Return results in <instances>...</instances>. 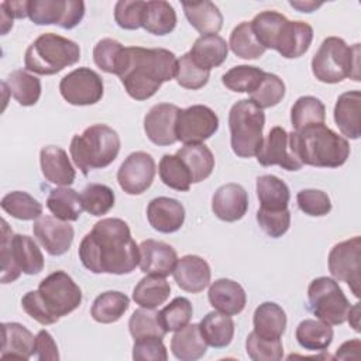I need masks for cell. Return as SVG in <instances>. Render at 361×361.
<instances>
[{
  "label": "cell",
  "mask_w": 361,
  "mask_h": 361,
  "mask_svg": "<svg viewBox=\"0 0 361 361\" xmlns=\"http://www.w3.org/2000/svg\"><path fill=\"white\" fill-rule=\"evenodd\" d=\"M120 137L106 124H93L71 141V157L86 176L93 169L109 166L120 152Z\"/></svg>",
  "instance_id": "obj_5"
},
{
  "label": "cell",
  "mask_w": 361,
  "mask_h": 361,
  "mask_svg": "<svg viewBox=\"0 0 361 361\" xmlns=\"http://www.w3.org/2000/svg\"><path fill=\"white\" fill-rule=\"evenodd\" d=\"M245 351L252 361H279L283 357L281 338L267 340L251 331L245 340Z\"/></svg>",
  "instance_id": "obj_52"
},
{
  "label": "cell",
  "mask_w": 361,
  "mask_h": 361,
  "mask_svg": "<svg viewBox=\"0 0 361 361\" xmlns=\"http://www.w3.org/2000/svg\"><path fill=\"white\" fill-rule=\"evenodd\" d=\"M176 285L186 292L199 293L210 283L212 271L206 259L199 255H185L176 261L173 268Z\"/></svg>",
  "instance_id": "obj_22"
},
{
  "label": "cell",
  "mask_w": 361,
  "mask_h": 361,
  "mask_svg": "<svg viewBox=\"0 0 361 361\" xmlns=\"http://www.w3.org/2000/svg\"><path fill=\"white\" fill-rule=\"evenodd\" d=\"M228 54V44L217 34L200 35L189 51L193 62L202 69L210 71L220 66Z\"/></svg>",
  "instance_id": "obj_28"
},
{
  "label": "cell",
  "mask_w": 361,
  "mask_h": 361,
  "mask_svg": "<svg viewBox=\"0 0 361 361\" xmlns=\"http://www.w3.org/2000/svg\"><path fill=\"white\" fill-rule=\"evenodd\" d=\"M158 313H159V320L164 329L166 330V333L178 331L186 324H189L193 314V307L189 299L178 296Z\"/></svg>",
  "instance_id": "obj_51"
},
{
  "label": "cell",
  "mask_w": 361,
  "mask_h": 361,
  "mask_svg": "<svg viewBox=\"0 0 361 361\" xmlns=\"http://www.w3.org/2000/svg\"><path fill=\"white\" fill-rule=\"evenodd\" d=\"M257 161L262 166L278 165L286 171H299L302 162L298 158L292 133L276 126L272 127L257 152Z\"/></svg>",
  "instance_id": "obj_15"
},
{
  "label": "cell",
  "mask_w": 361,
  "mask_h": 361,
  "mask_svg": "<svg viewBox=\"0 0 361 361\" xmlns=\"http://www.w3.org/2000/svg\"><path fill=\"white\" fill-rule=\"evenodd\" d=\"M207 343L204 341L199 324H186L175 331L171 340V351L180 361H195L206 354Z\"/></svg>",
  "instance_id": "obj_31"
},
{
  "label": "cell",
  "mask_w": 361,
  "mask_h": 361,
  "mask_svg": "<svg viewBox=\"0 0 361 361\" xmlns=\"http://www.w3.org/2000/svg\"><path fill=\"white\" fill-rule=\"evenodd\" d=\"M219 130V117L207 106L193 104L180 109L176 116V140L183 144H202Z\"/></svg>",
  "instance_id": "obj_13"
},
{
  "label": "cell",
  "mask_w": 361,
  "mask_h": 361,
  "mask_svg": "<svg viewBox=\"0 0 361 361\" xmlns=\"http://www.w3.org/2000/svg\"><path fill=\"white\" fill-rule=\"evenodd\" d=\"M212 210L217 219L233 223L244 217L248 210V195L238 183L220 186L212 197Z\"/></svg>",
  "instance_id": "obj_20"
},
{
  "label": "cell",
  "mask_w": 361,
  "mask_h": 361,
  "mask_svg": "<svg viewBox=\"0 0 361 361\" xmlns=\"http://www.w3.org/2000/svg\"><path fill=\"white\" fill-rule=\"evenodd\" d=\"M210 305L220 313L227 316L238 314L244 310L247 303V295L243 286L227 278L216 279L207 292Z\"/></svg>",
  "instance_id": "obj_24"
},
{
  "label": "cell",
  "mask_w": 361,
  "mask_h": 361,
  "mask_svg": "<svg viewBox=\"0 0 361 361\" xmlns=\"http://www.w3.org/2000/svg\"><path fill=\"white\" fill-rule=\"evenodd\" d=\"M35 354L39 361H58V347L54 337L47 330H39L35 336Z\"/></svg>",
  "instance_id": "obj_58"
},
{
  "label": "cell",
  "mask_w": 361,
  "mask_h": 361,
  "mask_svg": "<svg viewBox=\"0 0 361 361\" xmlns=\"http://www.w3.org/2000/svg\"><path fill=\"white\" fill-rule=\"evenodd\" d=\"M265 114L251 100L234 103L228 113V128L233 152L240 158L257 155L262 145Z\"/></svg>",
  "instance_id": "obj_9"
},
{
  "label": "cell",
  "mask_w": 361,
  "mask_h": 361,
  "mask_svg": "<svg viewBox=\"0 0 361 361\" xmlns=\"http://www.w3.org/2000/svg\"><path fill=\"white\" fill-rule=\"evenodd\" d=\"M257 196L262 210H285L290 199L288 185L275 175H262L257 178Z\"/></svg>",
  "instance_id": "obj_34"
},
{
  "label": "cell",
  "mask_w": 361,
  "mask_h": 361,
  "mask_svg": "<svg viewBox=\"0 0 361 361\" xmlns=\"http://www.w3.org/2000/svg\"><path fill=\"white\" fill-rule=\"evenodd\" d=\"M286 20L288 18L283 14H281L275 10L262 11L252 18L251 27L255 34V38L265 49L275 48L278 34Z\"/></svg>",
  "instance_id": "obj_45"
},
{
  "label": "cell",
  "mask_w": 361,
  "mask_h": 361,
  "mask_svg": "<svg viewBox=\"0 0 361 361\" xmlns=\"http://www.w3.org/2000/svg\"><path fill=\"white\" fill-rule=\"evenodd\" d=\"M289 4L293 8L302 11V13H312L313 10L319 8L323 3H316V1H289Z\"/></svg>",
  "instance_id": "obj_60"
},
{
  "label": "cell",
  "mask_w": 361,
  "mask_h": 361,
  "mask_svg": "<svg viewBox=\"0 0 361 361\" xmlns=\"http://www.w3.org/2000/svg\"><path fill=\"white\" fill-rule=\"evenodd\" d=\"M158 172L164 185H166L171 189H175L179 192H188L192 185L190 173L186 165L183 164V161L176 154L175 155L165 154L159 161Z\"/></svg>",
  "instance_id": "obj_46"
},
{
  "label": "cell",
  "mask_w": 361,
  "mask_h": 361,
  "mask_svg": "<svg viewBox=\"0 0 361 361\" xmlns=\"http://www.w3.org/2000/svg\"><path fill=\"white\" fill-rule=\"evenodd\" d=\"M313 39V28L305 21H289L286 20L282 25L275 48L283 58L293 59L299 58L309 49Z\"/></svg>",
  "instance_id": "obj_23"
},
{
  "label": "cell",
  "mask_w": 361,
  "mask_h": 361,
  "mask_svg": "<svg viewBox=\"0 0 361 361\" xmlns=\"http://www.w3.org/2000/svg\"><path fill=\"white\" fill-rule=\"evenodd\" d=\"M147 219L154 230L164 234L175 233L183 226L185 207L176 199L159 196L148 203Z\"/></svg>",
  "instance_id": "obj_21"
},
{
  "label": "cell",
  "mask_w": 361,
  "mask_h": 361,
  "mask_svg": "<svg viewBox=\"0 0 361 361\" xmlns=\"http://www.w3.org/2000/svg\"><path fill=\"white\" fill-rule=\"evenodd\" d=\"M79 259L93 274H131L140 264V245L128 224L116 217L99 220L79 244Z\"/></svg>",
  "instance_id": "obj_1"
},
{
  "label": "cell",
  "mask_w": 361,
  "mask_h": 361,
  "mask_svg": "<svg viewBox=\"0 0 361 361\" xmlns=\"http://www.w3.org/2000/svg\"><path fill=\"white\" fill-rule=\"evenodd\" d=\"M32 233L49 255L58 257L69 251L75 231L73 227L55 216H41L34 221Z\"/></svg>",
  "instance_id": "obj_17"
},
{
  "label": "cell",
  "mask_w": 361,
  "mask_h": 361,
  "mask_svg": "<svg viewBox=\"0 0 361 361\" xmlns=\"http://www.w3.org/2000/svg\"><path fill=\"white\" fill-rule=\"evenodd\" d=\"M171 295V285L164 276L147 275L135 285L133 300L145 309H155L165 303Z\"/></svg>",
  "instance_id": "obj_37"
},
{
  "label": "cell",
  "mask_w": 361,
  "mask_h": 361,
  "mask_svg": "<svg viewBox=\"0 0 361 361\" xmlns=\"http://www.w3.org/2000/svg\"><path fill=\"white\" fill-rule=\"evenodd\" d=\"M228 47L233 54L241 59H257L267 51L255 38L251 21H243L233 28Z\"/></svg>",
  "instance_id": "obj_42"
},
{
  "label": "cell",
  "mask_w": 361,
  "mask_h": 361,
  "mask_svg": "<svg viewBox=\"0 0 361 361\" xmlns=\"http://www.w3.org/2000/svg\"><path fill=\"white\" fill-rule=\"evenodd\" d=\"M257 223L269 237L279 238L289 230L290 213L288 209L278 212L258 209Z\"/></svg>",
  "instance_id": "obj_56"
},
{
  "label": "cell",
  "mask_w": 361,
  "mask_h": 361,
  "mask_svg": "<svg viewBox=\"0 0 361 361\" xmlns=\"http://www.w3.org/2000/svg\"><path fill=\"white\" fill-rule=\"evenodd\" d=\"M185 16L189 24L202 35L217 34L223 27V14L212 1H183Z\"/></svg>",
  "instance_id": "obj_29"
},
{
  "label": "cell",
  "mask_w": 361,
  "mask_h": 361,
  "mask_svg": "<svg viewBox=\"0 0 361 361\" xmlns=\"http://www.w3.org/2000/svg\"><path fill=\"white\" fill-rule=\"evenodd\" d=\"M39 164L44 178L58 186H69L73 183L76 172L63 148L56 145L42 147L39 151Z\"/></svg>",
  "instance_id": "obj_25"
},
{
  "label": "cell",
  "mask_w": 361,
  "mask_h": 361,
  "mask_svg": "<svg viewBox=\"0 0 361 361\" xmlns=\"http://www.w3.org/2000/svg\"><path fill=\"white\" fill-rule=\"evenodd\" d=\"M176 261V251L164 241L148 238L140 244V269L147 275L165 278L173 272Z\"/></svg>",
  "instance_id": "obj_19"
},
{
  "label": "cell",
  "mask_w": 361,
  "mask_h": 361,
  "mask_svg": "<svg viewBox=\"0 0 361 361\" xmlns=\"http://www.w3.org/2000/svg\"><path fill=\"white\" fill-rule=\"evenodd\" d=\"M176 155L186 165L192 183L207 179L214 169V157L204 144H185Z\"/></svg>",
  "instance_id": "obj_33"
},
{
  "label": "cell",
  "mask_w": 361,
  "mask_h": 361,
  "mask_svg": "<svg viewBox=\"0 0 361 361\" xmlns=\"http://www.w3.org/2000/svg\"><path fill=\"white\" fill-rule=\"evenodd\" d=\"M200 333L207 345L214 348L227 347L234 336V322L220 312H209L199 323Z\"/></svg>",
  "instance_id": "obj_36"
},
{
  "label": "cell",
  "mask_w": 361,
  "mask_h": 361,
  "mask_svg": "<svg viewBox=\"0 0 361 361\" xmlns=\"http://www.w3.org/2000/svg\"><path fill=\"white\" fill-rule=\"evenodd\" d=\"M264 75H265V72L257 66L237 65V66H233L231 69H228L221 76V82L231 92L251 94L252 92H255L259 87V85L264 79Z\"/></svg>",
  "instance_id": "obj_43"
},
{
  "label": "cell",
  "mask_w": 361,
  "mask_h": 361,
  "mask_svg": "<svg viewBox=\"0 0 361 361\" xmlns=\"http://www.w3.org/2000/svg\"><path fill=\"white\" fill-rule=\"evenodd\" d=\"M124 48L113 38H103L93 48V61L102 71L118 75Z\"/></svg>",
  "instance_id": "obj_49"
},
{
  "label": "cell",
  "mask_w": 361,
  "mask_h": 361,
  "mask_svg": "<svg viewBox=\"0 0 361 361\" xmlns=\"http://www.w3.org/2000/svg\"><path fill=\"white\" fill-rule=\"evenodd\" d=\"M80 59L79 45L54 32L41 34L25 51V69L37 75H55Z\"/></svg>",
  "instance_id": "obj_7"
},
{
  "label": "cell",
  "mask_w": 361,
  "mask_h": 361,
  "mask_svg": "<svg viewBox=\"0 0 361 361\" xmlns=\"http://www.w3.org/2000/svg\"><path fill=\"white\" fill-rule=\"evenodd\" d=\"M145 1L142 0H120L114 6V20L120 28L137 30L142 24Z\"/></svg>",
  "instance_id": "obj_55"
},
{
  "label": "cell",
  "mask_w": 361,
  "mask_h": 361,
  "mask_svg": "<svg viewBox=\"0 0 361 361\" xmlns=\"http://www.w3.org/2000/svg\"><path fill=\"white\" fill-rule=\"evenodd\" d=\"M312 72L323 83L360 80V44L348 47L343 38L327 37L312 58Z\"/></svg>",
  "instance_id": "obj_6"
},
{
  "label": "cell",
  "mask_w": 361,
  "mask_h": 361,
  "mask_svg": "<svg viewBox=\"0 0 361 361\" xmlns=\"http://www.w3.org/2000/svg\"><path fill=\"white\" fill-rule=\"evenodd\" d=\"M8 93L21 106H34L41 96V82L25 69L13 71L4 80Z\"/></svg>",
  "instance_id": "obj_40"
},
{
  "label": "cell",
  "mask_w": 361,
  "mask_h": 361,
  "mask_svg": "<svg viewBox=\"0 0 361 361\" xmlns=\"http://www.w3.org/2000/svg\"><path fill=\"white\" fill-rule=\"evenodd\" d=\"M176 71L178 59L169 49L126 47L117 76L130 97L147 100L173 79Z\"/></svg>",
  "instance_id": "obj_2"
},
{
  "label": "cell",
  "mask_w": 361,
  "mask_h": 361,
  "mask_svg": "<svg viewBox=\"0 0 361 361\" xmlns=\"http://www.w3.org/2000/svg\"><path fill=\"white\" fill-rule=\"evenodd\" d=\"M254 333L267 340H278L286 329V313L275 302L261 303L252 317Z\"/></svg>",
  "instance_id": "obj_30"
},
{
  "label": "cell",
  "mask_w": 361,
  "mask_h": 361,
  "mask_svg": "<svg viewBox=\"0 0 361 361\" xmlns=\"http://www.w3.org/2000/svg\"><path fill=\"white\" fill-rule=\"evenodd\" d=\"M209 78H210V71H206L197 66L190 58L189 52L183 54L178 59V71H176L175 79L179 86L190 90H197L209 82Z\"/></svg>",
  "instance_id": "obj_53"
},
{
  "label": "cell",
  "mask_w": 361,
  "mask_h": 361,
  "mask_svg": "<svg viewBox=\"0 0 361 361\" xmlns=\"http://www.w3.org/2000/svg\"><path fill=\"white\" fill-rule=\"evenodd\" d=\"M157 168L152 155L144 151L130 154L117 171L120 188L128 195L144 193L154 180Z\"/></svg>",
  "instance_id": "obj_16"
},
{
  "label": "cell",
  "mask_w": 361,
  "mask_h": 361,
  "mask_svg": "<svg viewBox=\"0 0 361 361\" xmlns=\"http://www.w3.org/2000/svg\"><path fill=\"white\" fill-rule=\"evenodd\" d=\"M307 300L310 312L330 326L343 324L351 307L336 279L327 276H319L310 282Z\"/></svg>",
  "instance_id": "obj_10"
},
{
  "label": "cell",
  "mask_w": 361,
  "mask_h": 361,
  "mask_svg": "<svg viewBox=\"0 0 361 361\" xmlns=\"http://www.w3.org/2000/svg\"><path fill=\"white\" fill-rule=\"evenodd\" d=\"M299 209L313 217L326 216L331 210V200L329 195L319 189H302L296 195Z\"/></svg>",
  "instance_id": "obj_54"
},
{
  "label": "cell",
  "mask_w": 361,
  "mask_h": 361,
  "mask_svg": "<svg viewBox=\"0 0 361 361\" xmlns=\"http://www.w3.org/2000/svg\"><path fill=\"white\" fill-rule=\"evenodd\" d=\"M28 17L37 25L56 24L72 30L85 17V3L80 0H30Z\"/></svg>",
  "instance_id": "obj_11"
},
{
  "label": "cell",
  "mask_w": 361,
  "mask_h": 361,
  "mask_svg": "<svg viewBox=\"0 0 361 361\" xmlns=\"http://www.w3.org/2000/svg\"><path fill=\"white\" fill-rule=\"evenodd\" d=\"M295 337L305 350L324 351L333 341V329L322 320L305 319L298 324Z\"/></svg>",
  "instance_id": "obj_39"
},
{
  "label": "cell",
  "mask_w": 361,
  "mask_h": 361,
  "mask_svg": "<svg viewBox=\"0 0 361 361\" xmlns=\"http://www.w3.org/2000/svg\"><path fill=\"white\" fill-rule=\"evenodd\" d=\"M179 107L171 103H158L144 117V131L155 145H172L176 142L175 123Z\"/></svg>",
  "instance_id": "obj_18"
},
{
  "label": "cell",
  "mask_w": 361,
  "mask_h": 361,
  "mask_svg": "<svg viewBox=\"0 0 361 361\" xmlns=\"http://www.w3.org/2000/svg\"><path fill=\"white\" fill-rule=\"evenodd\" d=\"M360 350H361V343H360L358 338L345 341L338 347V350L336 353V358H340V360L354 358V360H357L360 357Z\"/></svg>",
  "instance_id": "obj_59"
},
{
  "label": "cell",
  "mask_w": 361,
  "mask_h": 361,
  "mask_svg": "<svg viewBox=\"0 0 361 361\" xmlns=\"http://www.w3.org/2000/svg\"><path fill=\"white\" fill-rule=\"evenodd\" d=\"M133 360L137 361H166V347L159 337H145L134 340Z\"/></svg>",
  "instance_id": "obj_57"
},
{
  "label": "cell",
  "mask_w": 361,
  "mask_h": 361,
  "mask_svg": "<svg viewBox=\"0 0 361 361\" xmlns=\"http://www.w3.org/2000/svg\"><path fill=\"white\" fill-rule=\"evenodd\" d=\"M83 209L92 216H103L114 206V192L107 185L89 183L80 193Z\"/></svg>",
  "instance_id": "obj_48"
},
{
  "label": "cell",
  "mask_w": 361,
  "mask_h": 361,
  "mask_svg": "<svg viewBox=\"0 0 361 361\" xmlns=\"http://www.w3.org/2000/svg\"><path fill=\"white\" fill-rule=\"evenodd\" d=\"M347 320L355 331H360V303H355L353 307H350Z\"/></svg>",
  "instance_id": "obj_61"
},
{
  "label": "cell",
  "mask_w": 361,
  "mask_h": 361,
  "mask_svg": "<svg viewBox=\"0 0 361 361\" xmlns=\"http://www.w3.org/2000/svg\"><path fill=\"white\" fill-rule=\"evenodd\" d=\"M47 207L56 219L63 221H76L85 210L80 195L68 186L51 189L47 197Z\"/></svg>",
  "instance_id": "obj_35"
},
{
  "label": "cell",
  "mask_w": 361,
  "mask_h": 361,
  "mask_svg": "<svg viewBox=\"0 0 361 361\" xmlns=\"http://www.w3.org/2000/svg\"><path fill=\"white\" fill-rule=\"evenodd\" d=\"M1 358L28 360L35 354L34 334L20 323H1Z\"/></svg>",
  "instance_id": "obj_26"
},
{
  "label": "cell",
  "mask_w": 361,
  "mask_h": 361,
  "mask_svg": "<svg viewBox=\"0 0 361 361\" xmlns=\"http://www.w3.org/2000/svg\"><path fill=\"white\" fill-rule=\"evenodd\" d=\"M128 330L134 340L145 338V337H159L164 338L166 330L164 329L159 313L154 309H137L133 312L128 320Z\"/></svg>",
  "instance_id": "obj_47"
},
{
  "label": "cell",
  "mask_w": 361,
  "mask_h": 361,
  "mask_svg": "<svg viewBox=\"0 0 361 361\" xmlns=\"http://www.w3.org/2000/svg\"><path fill=\"white\" fill-rule=\"evenodd\" d=\"M329 271L337 281L345 282L355 298L360 296L361 285V238L355 235L336 244L329 252Z\"/></svg>",
  "instance_id": "obj_12"
},
{
  "label": "cell",
  "mask_w": 361,
  "mask_h": 361,
  "mask_svg": "<svg viewBox=\"0 0 361 361\" xmlns=\"http://www.w3.org/2000/svg\"><path fill=\"white\" fill-rule=\"evenodd\" d=\"M130 306V299L118 290H107L100 293L90 309V316L97 323L110 324L121 319Z\"/></svg>",
  "instance_id": "obj_38"
},
{
  "label": "cell",
  "mask_w": 361,
  "mask_h": 361,
  "mask_svg": "<svg viewBox=\"0 0 361 361\" xmlns=\"http://www.w3.org/2000/svg\"><path fill=\"white\" fill-rule=\"evenodd\" d=\"M61 96L72 106L96 104L104 92L100 75L90 68H78L65 75L59 82Z\"/></svg>",
  "instance_id": "obj_14"
},
{
  "label": "cell",
  "mask_w": 361,
  "mask_h": 361,
  "mask_svg": "<svg viewBox=\"0 0 361 361\" xmlns=\"http://www.w3.org/2000/svg\"><path fill=\"white\" fill-rule=\"evenodd\" d=\"M141 27L154 35H166L176 27L175 8L164 0L145 1Z\"/></svg>",
  "instance_id": "obj_32"
},
{
  "label": "cell",
  "mask_w": 361,
  "mask_h": 361,
  "mask_svg": "<svg viewBox=\"0 0 361 361\" xmlns=\"http://www.w3.org/2000/svg\"><path fill=\"white\" fill-rule=\"evenodd\" d=\"M44 269V255L37 243L25 234H13L1 219V283L14 282L21 272L37 275Z\"/></svg>",
  "instance_id": "obj_8"
},
{
  "label": "cell",
  "mask_w": 361,
  "mask_h": 361,
  "mask_svg": "<svg viewBox=\"0 0 361 361\" xmlns=\"http://www.w3.org/2000/svg\"><path fill=\"white\" fill-rule=\"evenodd\" d=\"M293 145L302 164L316 168H338L350 155L348 141L324 124L292 131Z\"/></svg>",
  "instance_id": "obj_4"
},
{
  "label": "cell",
  "mask_w": 361,
  "mask_h": 361,
  "mask_svg": "<svg viewBox=\"0 0 361 361\" xmlns=\"http://www.w3.org/2000/svg\"><path fill=\"white\" fill-rule=\"evenodd\" d=\"M1 209L18 220H37L42 216V204L30 193L14 190L3 196Z\"/></svg>",
  "instance_id": "obj_44"
},
{
  "label": "cell",
  "mask_w": 361,
  "mask_h": 361,
  "mask_svg": "<svg viewBox=\"0 0 361 361\" xmlns=\"http://www.w3.org/2000/svg\"><path fill=\"white\" fill-rule=\"evenodd\" d=\"M360 113H361V93L350 90L341 93L334 106V121L343 135L358 140L360 138Z\"/></svg>",
  "instance_id": "obj_27"
},
{
  "label": "cell",
  "mask_w": 361,
  "mask_h": 361,
  "mask_svg": "<svg viewBox=\"0 0 361 361\" xmlns=\"http://www.w3.org/2000/svg\"><path fill=\"white\" fill-rule=\"evenodd\" d=\"M285 90V83L278 75L265 72L259 87L250 94L248 100H251L255 106L264 110L276 106L283 99Z\"/></svg>",
  "instance_id": "obj_50"
},
{
  "label": "cell",
  "mask_w": 361,
  "mask_h": 361,
  "mask_svg": "<svg viewBox=\"0 0 361 361\" xmlns=\"http://www.w3.org/2000/svg\"><path fill=\"white\" fill-rule=\"evenodd\" d=\"M82 303V290L63 271H55L44 278L37 290L21 298L23 310L41 324H54L62 316L76 310Z\"/></svg>",
  "instance_id": "obj_3"
},
{
  "label": "cell",
  "mask_w": 361,
  "mask_h": 361,
  "mask_svg": "<svg viewBox=\"0 0 361 361\" xmlns=\"http://www.w3.org/2000/svg\"><path fill=\"white\" fill-rule=\"evenodd\" d=\"M326 107L320 99L314 96L299 97L290 109V121L295 131L313 124H324Z\"/></svg>",
  "instance_id": "obj_41"
}]
</instances>
